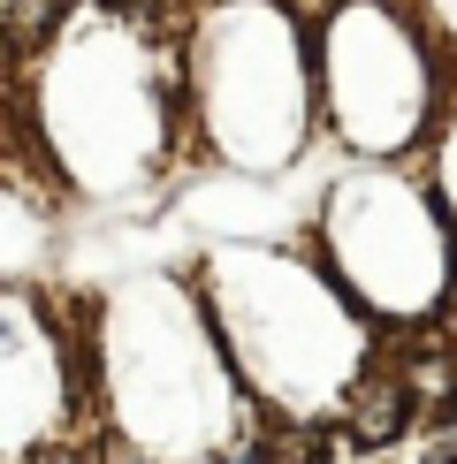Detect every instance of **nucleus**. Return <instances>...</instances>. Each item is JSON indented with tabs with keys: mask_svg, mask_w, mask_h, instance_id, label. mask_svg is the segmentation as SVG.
Here are the masks:
<instances>
[{
	"mask_svg": "<svg viewBox=\"0 0 457 464\" xmlns=\"http://www.w3.org/2000/svg\"><path fill=\"white\" fill-rule=\"evenodd\" d=\"M427 464H457V450H450V441H442V450H427Z\"/></svg>",
	"mask_w": 457,
	"mask_h": 464,
	"instance_id": "obj_1",
	"label": "nucleus"
},
{
	"mask_svg": "<svg viewBox=\"0 0 457 464\" xmlns=\"http://www.w3.org/2000/svg\"><path fill=\"white\" fill-rule=\"evenodd\" d=\"M221 464H259V457H221Z\"/></svg>",
	"mask_w": 457,
	"mask_h": 464,
	"instance_id": "obj_2",
	"label": "nucleus"
}]
</instances>
